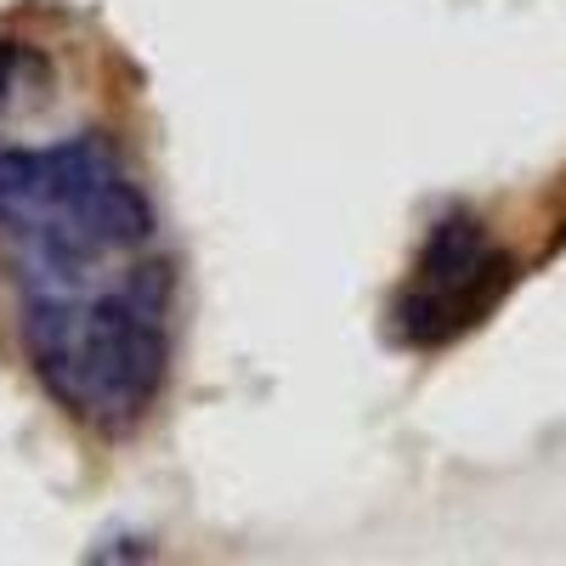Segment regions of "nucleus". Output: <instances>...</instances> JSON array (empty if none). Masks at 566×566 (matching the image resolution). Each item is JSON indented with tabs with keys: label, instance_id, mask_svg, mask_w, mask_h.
Instances as JSON below:
<instances>
[{
	"label": "nucleus",
	"instance_id": "obj_4",
	"mask_svg": "<svg viewBox=\"0 0 566 566\" xmlns=\"http://www.w3.org/2000/svg\"><path fill=\"white\" fill-rule=\"evenodd\" d=\"M29 74H45V63L23 40H0V103H12L18 85H29Z\"/></svg>",
	"mask_w": 566,
	"mask_h": 566
},
{
	"label": "nucleus",
	"instance_id": "obj_2",
	"mask_svg": "<svg viewBox=\"0 0 566 566\" xmlns=\"http://www.w3.org/2000/svg\"><path fill=\"white\" fill-rule=\"evenodd\" d=\"M170 266L142 261L125 272L119 290L103 295H29L23 306V352L74 419L103 437H125L154 408L170 340Z\"/></svg>",
	"mask_w": 566,
	"mask_h": 566
},
{
	"label": "nucleus",
	"instance_id": "obj_3",
	"mask_svg": "<svg viewBox=\"0 0 566 566\" xmlns=\"http://www.w3.org/2000/svg\"><path fill=\"white\" fill-rule=\"evenodd\" d=\"M504 290H510V255L493 250L482 216L453 210L431 227L408 290L391 301V335L402 346L437 352L459 340L464 328H476L504 301Z\"/></svg>",
	"mask_w": 566,
	"mask_h": 566
},
{
	"label": "nucleus",
	"instance_id": "obj_1",
	"mask_svg": "<svg viewBox=\"0 0 566 566\" xmlns=\"http://www.w3.org/2000/svg\"><path fill=\"white\" fill-rule=\"evenodd\" d=\"M154 239V205L108 136L85 130L57 148L0 142V250L29 295H74L108 255Z\"/></svg>",
	"mask_w": 566,
	"mask_h": 566
}]
</instances>
